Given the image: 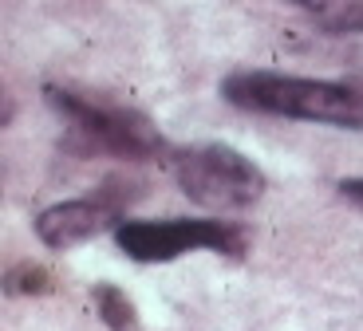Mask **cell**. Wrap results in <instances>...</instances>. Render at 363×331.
<instances>
[{
    "instance_id": "cell-1",
    "label": "cell",
    "mask_w": 363,
    "mask_h": 331,
    "mask_svg": "<svg viewBox=\"0 0 363 331\" xmlns=\"http://www.w3.org/2000/svg\"><path fill=\"white\" fill-rule=\"evenodd\" d=\"M221 99L257 115L363 130V87L355 83L304 79V75L281 72H233L221 83Z\"/></svg>"
},
{
    "instance_id": "cell-2",
    "label": "cell",
    "mask_w": 363,
    "mask_h": 331,
    "mask_svg": "<svg viewBox=\"0 0 363 331\" xmlns=\"http://www.w3.org/2000/svg\"><path fill=\"white\" fill-rule=\"evenodd\" d=\"M48 103L67 118V146L79 154H111L127 162H150L166 154V138L143 111L103 103L64 87H44Z\"/></svg>"
},
{
    "instance_id": "cell-3",
    "label": "cell",
    "mask_w": 363,
    "mask_h": 331,
    "mask_svg": "<svg viewBox=\"0 0 363 331\" xmlns=\"http://www.w3.org/2000/svg\"><path fill=\"white\" fill-rule=\"evenodd\" d=\"M170 162H174V178H178L182 193L190 201H198V206L213 209V213L249 209L269 189L261 166L225 142L190 146V150H178Z\"/></svg>"
},
{
    "instance_id": "cell-4",
    "label": "cell",
    "mask_w": 363,
    "mask_h": 331,
    "mask_svg": "<svg viewBox=\"0 0 363 331\" xmlns=\"http://www.w3.org/2000/svg\"><path fill=\"white\" fill-rule=\"evenodd\" d=\"M118 249L138 264H166L186 252H245V229L233 221H201V217H170V221H118Z\"/></svg>"
},
{
    "instance_id": "cell-5",
    "label": "cell",
    "mask_w": 363,
    "mask_h": 331,
    "mask_svg": "<svg viewBox=\"0 0 363 331\" xmlns=\"http://www.w3.org/2000/svg\"><path fill=\"white\" fill-rule=\"evenodd\" d=\"M123 201H127V193H115V189H103L99 197L55 201L32 225H36V237L48 249L64 252V249H75V245L91 241V237H99L103 229H111L118 221V213H123Z\"/></svg>"
},
{
    "instance_id": "cell-6",
    "label": "cell",
    "mask_w": 363,
    "mask_h": 331,
    "mask_svg": "<svg viewBox=\"0 0 363 331\" xmlns=\"http://www.w3.org/2000/svg\"><path fill=\"white\" fill-rule=\"evenodd\" d=\"M328 36H363V0H289Z\"/></svg>"
},
{
    "instance_id": "cell-7",
    "label": "cell",
    "mask_w": 363,
    "mask_h": 331,
    "mask_svg": "<svg viewBox=\"0 0 363 331\" xmlns=\"http://www.w3.org/2000/svg\"><path fill=\"white\" fill-rule=\"evenodd\" d=\"M95 312H99V320L107 323L111 331H130L138 323L135 315V304H130V296L123 292V288L115 284H95Z\"/></svg>"
},
{
    "instance_id": "cell-8",
    "label": "cell",
    "mask_w": 363,
    "mask_h": 331,
    "mask_svg": "<svg viewBox=\"0 0 363 331\" xmlns=\"http://www.w3.org/2000/svg\"><path fill=\"white\" fill-rule=\"evenodd\" d=\"M4 292L9 296H44V292H52V272L40 269V264H32V260H24V264L9 269Z\"/></svg>"
},
{
    "instance_id": "cell-9",
    "label": "cell",
    "mask_w": 363,
    "mask_h": 331,
    "mask_svg": "<svg viewBox=\"0 0 363 331\" xmlns=\"http://www.w3.org/2000/svg\"><path fill=\"white\" fill-rule=\"evenodd\" d=\"M340 193H344L347 201H359L363 206V178H344L340 181Z\"/></svg>"
}]
</instances>
